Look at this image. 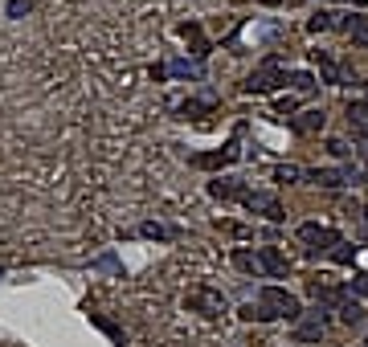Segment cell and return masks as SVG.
Wrapping results in <instances>:
<instances>
[{
	"label": "cell",
	"mask_w": 368,
	"mask_h": 347,
	"mask_svg": "<svg viewBox=\"0 0 368 347\" xmlns=\"http://www.w3.org/2000/svg\"><path fill=\"white\" fill-rule=\"evenodd\" d=\"M237 151H234V143H229V151H217V155H197L193 164H201V167H221V164H229Z\"/></svg>",
	"instance_id": "obj_15"
},
{
	"label": "cell",
	"mask_w": 368,
	"mask_h": 347,
	"mask_svg": "<svg viewBox=\"0 0 368 347\" xmlns=\"http://www.w3.org/2000/svg\"><path fill=\"white\" fill-rule=\"evenodd\" d=\"M234 265H237V270H246V274H254V270H262V262H258V253H250V249H237V253H234Z\"/></svg>",
	"instance_id": "obj_16"
},
{
	"label": "cell",
	"mask_w": 368,
	"mask_h": 347,
	"mask_svg": "<svg viewBox=\"0 0 368 347\" xmlns=\"http://www.w3.org/2000/svg\"><path fill=\"white\" fill-rule=\"evenodd\" d=\"M246 209L258 213V216H266V221H283V216H286L274 192H246Z\"/></svg>",
	"instance_id": "obj_6"
},
{
	"label": "cell",
	"mask_w": 368,
	"mask_h": 347,
	"mask_svg": "<svg viewBox=\"0 0 368 347\" xmlns=\"http://www.w3.org/2000/svg\"><path fill=\"white\" fill-rule=\"evenodd\" d=\"M291 86L295 90H315V78L311 74H291Z\"/></svg>",
	"instance_id": "obj_21"
},
{
	"label": "cell",
	"mask_w": 368,
	"mask_h": 347,
	"mask_svg": "<svg viewBox=\"0 0 368 347\" xmlns=\"http://www.w3.org/2000/svg\"><path fill=\"white\" fill-rule=\"evenodd\" d=\"M209 192H213L217 200H234V197L246 200V188H242V180H213V184H209Z\"/></svg>",
	"instance_id": "obj_13"
},
{
	"label": "cell",
	"mask_w": 368,
	"mask_h": 347,
	"mask_svg": "<svg viewBox=\"0 0 368 347\" xmlns=\"http://www.w3.org/2000/svg\"><path fill=\"white\" fill-rule=\"evenodd\" d=\"M180 111H184V115H201V111H205V102H184Z\"/></svg>",
	"instance_id": "obj_27"
},
{
	"label": "cell",
	"mask_w": 368,
	"mask_h": 347,
	"mask_svg": "<svg viewBox=\"0 0 368 347\" xmlns=\"http://www.w3.org/2000/svg\"><path fill=\"white\" fill-rule=\"evenodd\" d=\"M311 57H315V66L323 70V78H328V82H332V86H344V70L335 66V62L328 57V53H323V50H315Z\"/></svg>",
	"instance_id": "obj_12"
},
{
	"label": "cell",
	"mask_w": 368,
	"mask_h": 347,
	"mask_svg": "<svg viewBox=\"0 0 368 347\" xmlns=\"http://www.w3.org/2000/svg\"><path fill=\"white\" fill-rule=\"evenodd\" d=\"M184 307H188V311H197V314H205V319H213V314L225 311V294H221V290H209V286H197V290H188Z\"/></svg>",
	"instance_id": "obj_5"
},
{
	"label": "cell",
	"mask_w": 368,
	"mask_h": 347,
	"mask_svg": "<svg viewBox=\"0 0 368 347\" xmlns=\"http://www.w3.org/2000/svg\"><path fill=\"white\" fill-rule=\"evenodd\" d=\"M278 82H286V74H283V66H278V57H270V62H262V66L246 78V94H270Z\"/></svg>",
	"instance_id": "obj_3"
},
{
	"label": "cell",
	"mask_w": 368,
	"mask_h": 347,
	"mask_svg": "<svg viewBox=\"0 0 368 347\" xmlns=\"http://www.w3.org/2000/svg\"><path fill=\"white\" fill-rule=\"evenodd\" d=\"M299 176H307V172H303V167H295V164H283V167H278V180H283V184H295Z\"/></svg>",
	"instance_id": "obj_19"
},
{
	"label": "cell",
	"mask_w": 368,
	"mask_h": 347,
	"mask_svg": "<svg viewBox=\"0 0 368 347\" xmlns=\"http://www.w3.org/2000/svg\"><path fill=\"white\" fill-rule=\"evenodd\" d=\"M348 123L356 131L364 135L368 131V102H348Z\"/></svg>",
	"instance_id": "obj_14"
},
{
	"label": "cell",
	"mask_w": 368,
	"mask_h": 347,
	"mask_svg": "<svg viewBox=\"0 0 368 347\" xmlns=\"http://www.w3.org/2000/svg\"><path fill=\"white\" fill-rule=\"evenodd\" d=\"M332 25H335V13H315V17L307 21L311 33H323V29H332Z\"/></svg>",
	"instance_id": "obj_17"
},
{
	"label": "cell",
	"mask_w": 368,
	"mask_h": 347,
	"mask_svg": "<svg viewBox=\"0 0 368 347\" xmlns=\"http://www.w3.org/2000/svg\"><path fill=\"white\" fill-rule=\"evenodd\" d=\"M21 13H29V0H9V17H21Z\"/></svg>",
	"instance_id": "obj_25"
},
{
	"label": "cell",
	"mask_w": 368,
	"mask_h": 347,
	"mask_svg": "<svg viewBox=\"0 0 368 347\" xmlns=\"http://www.w3.org/2000/svg\"><path fill=\"white\" fill-rule=\"evenodd\" d=\"M291 127H295L299 135H315V131H323V111H303V115L291 119Z\"/></svg>",
	"instance_id": "obj_11"
},
{
	"label": "cell",
	"mask_w": 368,
	"mask_h": 347,
	"mask_svg": "<svg viewBox=\"0 0 368 347\" xmlns=\"http://www.w3.org/2000/svg\"><path fill=\"white\" fill-rule=\"evenodd\" d=\"M274 106H278V115H291V111H295V99H278Z\"/></svg>",
	"instance_id": "obj_26"
},
{
	"label": "cell",
	"mask_w": 368,
	"mask_h": 347,
	"mask_svg": "<svg viewBox=\"0 0 368 347\" xmlns=\"http://www.w3.org/2000/svg\"><path fill=\"white\" fill-rule=\"evenodd\" d=\"M94 270H107V274H119V262L111 258V253H102L99 262H94Z\"/></svg>",
	"instance_id": "obj_23"
},
{
	"label": "cell",
	"mask_w": 368,
	"mask_h": 347,
	"mask_svg": "<svg viewBox=\"0 0 368 347\" xmlns=\"http://www.w3.org/2000/svg\"><path fill=\"white\" fill-rule=\"evenodd\" d=\"M246 319H258V323H270V319H299V298L291 294V290H283V286H262L258 290V302H250L246 307Z\"/></svg>",
	"instance_id": "obj_1"
},
{
	"label": "cell",
	"mask_w": 368,
	"mask_h": 347,
	"mask_svg": "<svg viewBox=\"0 0 368 347\" xmlns=\"http://www.w3.org/2000/svg\"><path fill=\"white\" fill-rule=\"evenodd\" d=\"M323 327H328V314H323V307H315V311H311V323H303V327L295 331V339H299V343H315V339H323Z\"/></svg>",
	"instance_id": "obj_9"
},
{
	"label": "cell",
	"mask_w": 368,
	"mask_h": 347,
	"mask_svg": "<svg viewBox=\"0 0 368 347\" xmlns=\"http://www.w3.org/2000/svg\"><path fill=\"white\" fill-rule=\"evenodd\" d=\"M364 213H368V209H364Z\"/></svg>",
	"instance_id": "obj_29"
},
{
	"label": "cell",
	"mask_w": 368,
	"mask_h": 347,
	"mask_svg": "<svg viewBox=\"0 0 368 347\" xmlns=\"http://www.w3.org/2000/svg\"><path fill=\"white\" fill-rule=\"evenodd\" d=\"M352 290L360 298H368V274H356V278H352Z\"/></svg>",
	"instance_id": "obj_24"
},
{
	"label": "cell",
	"mask_w": 368,
	"mask_h": 347,
	"mask_svg": "<svg viewBox=\"0 0 368 347\" xmlns=\"http://www.w3.org/2000/svg\"><path fill=\"white\" fill-rule=\"evenodd\" d=\"M328 151H332L335 160H348V155H352V148L344 143V139H328Z\"/></svg>",
	"instance_id": "obj_20"
},
{
	"label": "cell",
	"mask_w": 368,
	"mask_h": 347,
	"mask_svg": "<svg viewBox=\"0 0 368 347\" xmlns=\"http://www.w3.org/2000/svg\"><path fill=\"white\" fill-rule=\"evenodd\" d=\"M258 262H262V270H266L270 278H286V274H291V262H286V258L274 246L262 249V253H258Z\"/></svg>",
	"instance_id": "obj_8"
},
{
	"label": "cell",
	"mask_w": 368,
	"mask_h": 347,
	"mask_svg": "<svg viewBox=\"0 0 368 347\" xmlns=\"http://www.w3.org/2000/svg\"><path fill=\"white\" fill-rule=\"evenodd\" d=\"M332 258H335V262H340V265L356 262V246H340V249H335V253H332Z\"/></svg>",
	"instance_id": "obj_22"
},
{
	"label": "cell",
	"mask_w": 368,
	"mask_h": 347,
	"mask_svg": "<svg viewBox=\"0 0 368 347\" xmlns=\"http://www.w3.org/2000/svg\"><path fill=\"white\" fill-rule=\"evenodd\" d=\"M335 311H340V323H348V327H360V323H364V302H356V298H340V307H335Z\"/></svg>",
	"instance_id": "obj_10"
},
{
	"label": "cell",
	"mask_w": 368,
	"mask_h": 347,
	"mask_svg": "<svg viewBox=\"0 0 368 347\" xmlns=\"http://www.w3.org/2000/svg\"><path fill=\"white\" fill-rule=\"evenodd\" d=\"M299 241L307 246V253H311V258H319V253H328V249L335 253V246H344V241H340V233H335L332 225H315V221H307V225H299Z\"/></svg>",
	"instance_id": "obj_2"
},
{
	"label": "cell",
	"mask_w": 368,
	"mask_h": 347,
	"mask_svg": "<svg viewBox=\"0 0 368 347\" xmlns=\"http://www.w3.org/2000/svg\"><path fill=\"white\" fill-rule=\"evenodd\" d=\"M356 4H368V0H356Z\"/></svg>",
	"instance_id": "obj_28"
},
{
	"label": "cell",
	"mask_w": 368,
	"mask_h": 347,
	"mask_svg": "<svg viewBox=\"0 0 368 347\" xmlns=\"http://www.w3.org/2000/svg\"><path fill=\"white\" fill-rule=\"evenodd\" d=\"M335 25L352 37L356 50H368V17H335Z\"/></svg>",
	"instance_id": "obj_7"
},
{
	"label": "cell",
	"mask_w": 368,
	"mask_h": 347,
	"mask_svg": "<svg viewBox=\"0 0 368 347\" xmlns=\"http://www.w3.org/2000/svg\"><path fill=\"white\" fill-rule=\"evenodd\" d=\"M307 180L319 184V188H344V184H360L364 176L352 164H344V167H315V172H307Z\"/></svg>",
	"instance_id": "obj_4"
},
{
	"label": "cell",
	"mask_w": 368,
	"mask_h": 347,
	"mask_svg": "<svg viewBox=\"0 0 368 347\" xmlns=\"http://www.w3.org/2000/svg\"><path fill=\"white\" fill-rule=\"evenodd\" d=\"M139 233H144V237H156V241H168V237H172V229H168V225H160V221H148Z\"/></svg>",
	"instance_id": "obj_18"
}]
</instances>
